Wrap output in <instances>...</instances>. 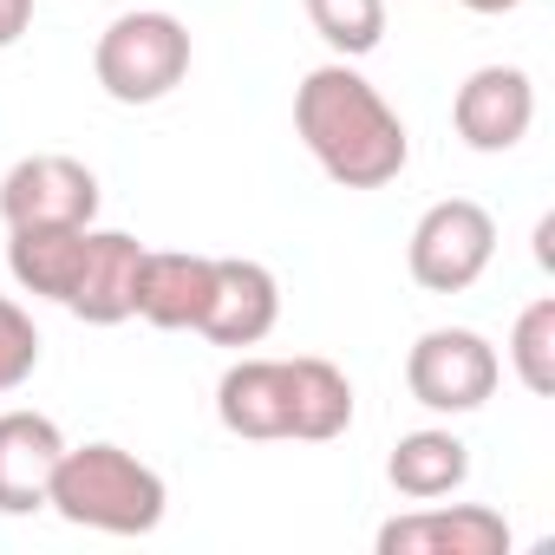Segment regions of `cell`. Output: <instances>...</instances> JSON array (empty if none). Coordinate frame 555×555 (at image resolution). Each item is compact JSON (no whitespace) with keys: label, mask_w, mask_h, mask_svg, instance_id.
<instances>
[{"label":"cell","mask_w":555,"mask_h":555,"mask_svg":"<svg viewBox=\"0 0 555 555\" xmlns=\"http://www.w3.org/2000/svg\"><path fill=\"white\" fill-rule=\"evenodd\" d=\"M209 288H216V255L144 248V261H138V321H151L164 334H190V327H203Z\"/></svg>","instance_id":"11"},{"label":"cell","mask_w":555,"mask_h":555,"mask_svg":"<svg viewBox=\"0 0 555 555\" xmlns=\"http://www.w3.org/2000/svg\"><path fill=\"white\" fill-rule=\"evenodd\" d=\"M347 425H353V379L334 360H321V353L288 360V438L327 444Z\"/></svg>","instance_id":"15"},{"label":"cell","mask_w":555,"mask_h":555,"mask_svg":"<svg viewBox=\"0 0 555 555\" xmlns=\"http://www.w3.org/2000/svg\"><path fill=\"white\" fill-rule=\"evenodd\" d=\"M295 131L340 190H386L412 164L405 118L353 60H327L295 86Z\"/></svg>","instance_id":"1"},{"label":"cell","mask_w":555,"mask_h":555,"mask_svg":"<svg viewBox=\"0 0 555 555\" xmlns=\"http://www.w3.org/2000/svg\"><path fill=\"white\" fill-rule=\"evenodd\" d=\"M386 483L405 503H438V496H451V490L470 483V444L457 431H444V425H418V431H405L392 444Z\"/></svg>","instance_id":"14"},{"label":"cell","mask_w":555,"mask_h":555,"mask_svg":"<svg viewBox=\"0 0 555 555\" xmlns=\"http://www.w3.org/2000/svg\"><path fill=\"white\" fill-rule=\"evenodd\" d=\"M379 555H509V522L490 503H425L379 522Z\"/></svg>","instance_id":"8"},{"label":"cell","mask_w":555,"mask_h":555,"mask_svg":"<svg viewBox=\"0 0 555 555\" xmlns=\"http://www.w3.org/2000/svg\"><path fill=\"white\" fill-rule=\"evenodd\" d=\"M509 373L522 379L529 399H548L555 392V295L529 301L509 327Z\"/></svg>","instance_id":"18"},{"label":"cell","mask_w":555,"mask_h":555,"mask_svg":"<svg viewBox=\"0 0 555 555\" xmlns=\"http://www.w3.org/2000/svg\"><path fill=\"white\" fill-rule=\"evenodd\" d=\"M282 321V282H274L268 261H248V255H216V288H209V308H203V340L216 347H261Z\"/></svg>","instance_id":"9"},{"label":"cell","mask_w":555,"mask_h":555,"mask_svg":"<svg viewBox=\"0 0 555 555\" xmlns=\"http://www.w3.org/2000/svg\"><path fill=\"white\" fill-rule=\"evenodd\" d=\"M334 60H366L386 40V0H301Z\"/></svg>","instance_id":"17"},{"label":"cell","mask_w":555,"mask_h":555,"mask_svg":"<svg viewBox=\"0 0 555 555\" xmlns=\"http://www.w3.org/2000/svg\"><path fill=\"white\" fill-rule=\"evenodd\" d=\"M0 216L8 229H86L99 222V177L66 151L21 157L0 177Z\"/></svg>","instance_id":"6"},{"label":"cell","mask_w":555,"mask_h":555,"mask_svg":"<svg viewBox=\"0 0 555 555\" xmlns=\"http://www.w3.org/2000/svg\"><path fill=\"white\" fill-rule=\"evenodd\" d=\"M92 79L118 105H157L190 79V27L164 8L118 14L92 47Z\"/></svg>","instance_id":"3"},{"label":"cell","mask_w":555,"mask_h":555,"mask_svg":"<svg viewBox=\"0 0 555 555\" xmlns=\"http://www.w3.org/2000/svg\"><path fill=\"white\" fill-rule=\"evenodd\" d=\"M464 8H470V14H516L522 0H464Z\"/></svg>","instance_id":"21"},{"label":"cell","mask_w":555,"mask_h":555,"mask_svg":"<svg viewBox=\"0 0 555 555\" xmlns=\"http://www.w3.org/2000/svg\"><path fill=\"white\" fill-rule=\"evenodd\" d=\"M496 261V216L477 196H444L412 222L405 268L425 295H464L483 282V268Z\"/></svg>","instance_id":"4"},{"label":"cell","mask_w":555,"mask_h":555,"mask_svg":"<svg viewBox=\"0 0 555 555\" xmlns=\"http://www.w3.org/2000/svg\"><path fill=\"white\" fill-rule=\"evenodd\" d=\"M451 125L483 157L516 151L529 138V125H535V79L522 66H477L451 99Z\"/></svg>","instance_id":"7"},{"label":"cell","mask_w":555,"mask_h":555,"mask_svg":"<svg viewBox=\"0 0 555 555\" xmlns=\"http://www.w3.org/2000/svg\"><path fill=\"white\" fill-rule=\"evenodd\" d=\"M216 418L248 444L288 438V360H235L216 379Z\"/></svg>","instance_id":"13"},{"label":"cell","mask_w":555,"mask_h":555,"mask_svg":"<svg viewBox=\"0 0 555 555\" xmlns=\"http://www.w3.org/2000/svg\"><path fill=\"white\" fill-rule=\"evenodd\" d=\"M86 229H8V274L21 282V295H40V301H60L73 295V274L86 261Z\"/></svg>","instance_id":"16"},{"label":"cell","mask_w":555,"mask_h":555,"mask_svg":"<svg viewBox=\"0 0 555 555\" xmlns=\"http://www.w3.org/2000/svg\"><path fill=\"white\" fill-rule=\"evenodd\" d=\"M27 27H34V0H0V53L21 47Z\"/></svg>","instance_id":"20"},{"label":"cell","mask_w":555,"mask_h":555,"mask_svg":"<svg viewBox=\"0 0 555 555\" xmlns=\"http://www.w3.org/2000/svg\"><path fill=\"white\" fill-rule=\"evenodd\" d=\"M47 509H60L73 529L99 535H151L170 509V483L125 444H66L53 464Z\"/></svg>","instance_id":"2"},{"label":"cell","mask_w":555,"mask_h":555,"mask_svg":"<svg viewBox=\"0 0 555 555\" xmlns=\"http://www.w3.org/2000/svg\"><path fill=\"white\" fill-rule=\"evenodd\" d=\"M496 379H503V360L477 327H431L405 353V392L438 418H464L490 405Z\"/></svg>","instance_id":"5"},{"label":"cell","mask_w":555,"mask_h":555,"mask_svg":"<svg viewBox=\"0 0 555 555\" xmlns=\"http://www.w3.org/2000/svg\"><path fill=\"white\" fill-rule=\"evenodd\" d=\"M40 366V327L21 301L0 295V392H21Z\"/></svg>","instance_id":"19"},{"label":"cell","mask_w":555,"mask_h":555,"mask_svg":"<svg viewBox=\"0 0 555 555\" xmlns=\"http://www.w3.org/2000/svg\"><path fill=\"white\" fill-rule=\"evenodd\" d=\"M60 451H66V431L47 412H0V516L47 509Z\"/></svg>","instance_id":"12"},{"label":"cell","mask_w":555,"mask_h":555,"mask_svg":"<svg viewBox=\"0 0 555 555\" xmlns=\"http://www.w3.org/2000/svg\"><path fill=\"white\" fill-rule=\"evenodd\" d=\"M138 261H144V242L125 235V229H92L86 235V261L73 274V295H66V314H79L86 327H118L138 314Z\"/></svg>","instance_id":"10"}]
</instances>
